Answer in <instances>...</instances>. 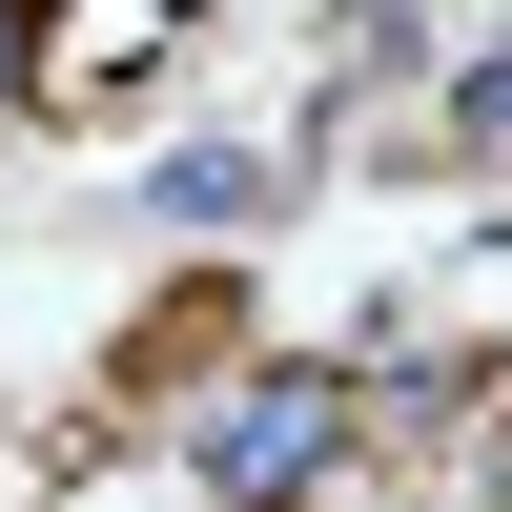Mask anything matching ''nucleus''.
<instances>
[{"label": "nucleus", "mask_w": 512, "mask_h": 512, "mask_svg": "<svg viewBox=\"0 0 512 512\" xmlns=\"http://www.w3.org/2000/svg\"><path fill=\"white\" fill-rule=\"evenodd\" d=\"M41 123V0H0V144Z\"/></svg>", "instance_id": "3"}, {"label": "nucleus", "mask_w": 512, "mask_h": 512, "mask_svg": "<svg viewBox=\"0 0 512 512\" xmlns=\"http://www.w3.org/2000/svg\"><path fill=\"white\" fill-rule=\"evenodd\" d=\"M287 205H308V144H246V123H185L164 164H123V226L144 246H246Z\"/></svg>", "instance_id": "2"}, {"label": "nucleus", "mask_w": 512, "mask_h": 512, "mask_svg": "<svg viewBox=\"0 0 512 512\" xmlns=\"http://www.w3.org/2000/svg\"><path fill=\"white\" fill-rule=\"evenodd\" d=\"M349 472H369L349 349H246L226 390H205V431H185V492H205V512H328Z\"/></svg>", "instance_id": "1"}]
</instances>
